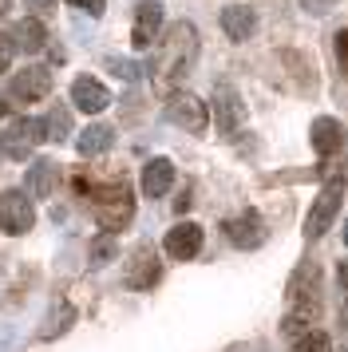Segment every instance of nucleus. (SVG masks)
I'll return each mask as SVG.
<instances>
[{"label": "nucleus", "instance_id": "1", "mask_svg": "<svg viewBox=\"0 0 348 352\" xmlns=\"http://www.w3.org/2000/svg\"><path fill=\"white\" fill-rule=\"evenodd\" d=\"M198 60V32L190 20H178L166 28V36L158 40V56H155V80L162 87H171L174 80H182Z\"/></svg>", "mask_w": 348, "mask_h": 352}, {"label": "nucleus", "instance_id": "2", "mask_svg": "<svg viewBox=\"0 0 348 352\" xmlns=\"http://www.w3.org/2000/svg\"><path fill=\"white\" fill-rule=\"evenodd\" d=\"M79 194H87L95 202V218L103 222V230H123L131 222V214H135V202H131V190H127V182H107V186H95V182H83L76 178Z\"/></svg>", "mask_w": 348, "mask_h": 352}, {"label": "nucleus", "instance_id": "3", "mask_svg": "<svg viewBox=\"0 0 348 352\" xmlns=\"http://www.w3.org/2000/svg\"><path fill=\"white\" fill-rule=\"evenodd\" d=\"M340 202H345V178H329V186L316 194L313 210L305 218V238H320L332 226V218L340 214Z\"/></svg>", "mask_w": 348, "mask_h": 352}, {"label": "nucleus", "instance_id": "4", "mask_svg": "<svg viewBox=\"0 0 348 352\" xmlns=\"http://www.w3.org/2000/svg\"><path fill=\"white\" fill-rule=\"evenodd\" d=\"M47 139V123L40 119H16L12 127L0 135V151L8 155V159H24L36 151V143H44Z\"/></svg>", "mask_w": 348, "mask_h": 352}, {"label": "nucleus", "instance_id": "5", "mask_svg": "<svg viewBox=\"0 0 348 352\" xmlns=\"http://www.w3.org/2000/svg\"><path fill=\"white\" fill-rule=\"evenodd\" d=\"M166 119L178 123V127H186L190 135H202L210 127V111H206V103L198 96H190V91H174L171 103H166Z\"/></svg>", "mask_w": 348, "mask_h": 352}, {"label": "nucleus", "instance_id": "6", "mask_svg": "<svg viewBox=\"0 0 348 352\" xmlns=\"http://www.w3.org/2000/svg\"><path fill=\"white\" fill-rule=\"evenodd\" d=\"M316 313H320V293H316V285L305 293L301 281L293 277V285H289V313H285V333H301L309 320H316Z\"/></svg>", "mask_w": 348, "mask_h": 352}, {"label": "nucleus", "instance_id": "7", "mask_svg": "<svg viewBox=\"0 0 348 352\" xmlns=\"http://www.w3.org/2000/svg\"><path fill=\"white\" fill-rule=\"evenodd\" d=\"M36 222V210L24 198V190H4L0 194V230L4 234H28Z\"/></svg>", "mask_w": 348, "mask_h": 352}, {"label": "nucleus", "instance_id": "8", "mask_svg": "<svg viewBox=\"0 0 348 352\" xmlns=\"http://www.w3.org/2000/svg\"><path fill=\"white\" fill-rule=\"evenodd\" d=\"M47 91H52V72H47L44 64H28L20 76H12V83H8V96H12L16 103H36V99H44Z\"/></svg>", "mask_w": 348, "mask_h": 352}, {"label": "nucleus", "instance_id": "9", "mask_svg": "<svg viewBox=\"0 0 348 352\" xmlns=\"http://www.w3.org/2000/svg\"><path fill=\"white\" fill-rule=\"evenodd\" d=\"M214 123H218L221 135H237L246 127V103L234 87H218L214 91Z\"/></svg>", "mask_w": 348, "mask_h": 352}, {"label": "nucleus", "instance_id": "10", "mask_svg": "<svg viewBox=\"0 0 348 352\" xmlns=\"http://www.w3.org/2000/svg\"><path fill=\"white\" fill-rule=\"evenodd\" d=\"M158 28H162V4H158V0H142L139 8H135L131 44H135V48H151L158 40Z\"/></svg>", "mask_w": 348, "mask_h": 352}, {"label": "nucleus", "instance_id": "11", "mask_svg": "<svg viewBox=\"0 0 348 352\" xmlns=\"http://www.w3.org/2000/svg\"><path fill=\"white\" fill-rule=\"evenodd\" d=\"M162 277V265H158V257L151 245H139L135 254H131V261H127V285L131 289H151Z\"/></svg>", "mask_w": 348, "mask_h": 352}, {"label": "nucleus", "instance_id": "12", "mask_svg": "<svg viewBox=\"0 0 348 352\" xmlns=\"http://www.w3.org/2000/svg\"><path fill=\"white\" fill-rule=\"evenodd\" d=\"M226 234H230V241H234L237 250H257L265 241V222L257 218V210H246L241 218L226 222Z\"/></svg>", "mask_w": 348, "mask_h": 352}, {"label": "nucleus", "instance_id": "13", "mask_svg": "<svg viewBox=\"0 0 348 352\" xmlns=\"http://www.w3.org/2000/svg\"><path fill=\"white\" fill-rule=\"evenodd\" d=\"M198 250H202V226L182 222L166 234V254L174 261H190V257H198Z\"/></svg>", "mask_w": 348, "mask_h": 352}, {"label": "nucleus", "instance_id": "14", "mask_svg": "<svg viewBox=\"0 0 348 352\" xmlns=\"http://www.w3.org/2000/svg\"><path fill=\"white\" fill-rule=\"evenodd\" d=\"M72 103H76L79 111H87V115H99V111H107V87L99 80H91V76H79L76 83H72Z\"/></svg>", "mask_w": 348, "mask_h": 352}, {"label": "nucleus", "instance_id": "15", "mask_svg": "<svg viewBox=\"0 0 348 352\" xmlns=\"http://www.w3.org/2000/svg\"><path fill=\"white\" fill-rule=\"evenodd\" d=\"M309 139H313V151L316 155H336L340 146H345V127L336 123V119H329V115H320L313 123V131H309Z\"/></svg>", "mask_w": 348, "mask_h": 352}, {"label": "nucleus", "instance_id": "16", "mask_svg": "<svg viewBox=\"0 0 348 352\" xmlns=\"http://www.w3.org/2000/svg\"><path fill=\"white\" fill-rule=\"evenodd\" d=\"M171 186H174V162L171 159H151L146 162V170H142V194L162 198Z\"/></svg>", "mask_w": 348, "mask_h": 352}, {"label": "nucleus", "instance_id": "17", "mask_svg": "<svg viewBox=\"0 0 348 352\" xmlns=\"http://www.w3.org/2000/svg\"><path fill=\"white\" fill-rule=\"evenodd\" d=\"M221 28H226L230 40H246V36H253V28H257V16H253L246 4H230V8L221 12Z\"/></svg>", "mask_w": 348, "mask_h": 352}, {"label": "nucleus", "instance_id": "18", "mask_svg": "<svg viewBox=\"0 0 348 352\" xmlns=\"http://www.w3.org/2000/svg\"><path fill=\"white\" fill-rule=\"evenodd\" d=\"M52 190H56V162L36 159L28 170V194L32 198H52Z\"/></svg>", "mask_w": 348, "mask_h": 352}, {"label": "nucleus", "instance_id": "19", "mask_svg": "<svg viewBox=\"0 0 348 352\" xmlns=\"http://www.w3.org/2000/svg\"><path fill=\"white\" fill-rule=\"evenodd\" d=\"M111 143H115V127L95 123V127H87L83 135H79V155H83V159H95V155L111 151Z\"/></svg>", "mask_w": 348, "mask_h": 352}, {"label": "nucleus", "instance_id": "20", "mask_svg": "<svg viewBox=\"0 0 348 352\" xmlns=\"http://www.w3.org/2000/svg\"><path fill=\"white\" fill-rule=\"evenodd\" d=\"M12 40L24 52H40L47 44V32H44V24H40V20H20V24L12 28Z\"/></svg>", "mask_w": 348, "mask_h": 352}, {"label": "nucleus", "instance_id": "21", "mask_svg": "<svg viewBox=\"0 0 348 352\" xmlns=\"http://www.w3.org/2000/svg\"><path fill=\"white\" fill-rule=\"evenodd\" d=\"M72 320H76V309H72V305H60V313H52V317L40 324V336H44V340H52V336H60Z\"/></svg>", "mask_w": 348, "mask_h": 352}, {"label": "nucleus", "instance_id": "22", "mask_svg": "<svg viewBox=\"0 0 348 352\" xmlns=\"http://www.w3.org/2000/svg\"><path fill=\"white\" fill-rule=\"evenodd\" d=\"M289 352H332V340L329 333H316V329H309L305 336H297V344Z\"/></svg>", "mask_w": 348, "mask_h": 352}, {"label": "nucleus", "instance_id": "23", "mask_svg": "<svg viewBox=\"0 0 348 352\" xmlns=\"http://www.w3.org/2000/svg\"><path fill=\"white\" fill-rule=\"evenodd\" d=\"M44 123H47V139H56V143H63V139H67V131H72L67 107H52V115H47Z\"/></svg>", "mask_w": 348, "mask_h": 352}, {"label": "nucleus", "instance_id": "24", "mask_svg": "<svg viewBox=\"0 0 348 352\" xmlns=\"http://www.w3.org/2000/svg\"><path fill=\"white\" fill-rule=\"evenodd\" d=\"M115 254H119V245H115V238H111V230L91 241V265H107Z\"/></svg>", "mask_w": 348, "mask_h": 352}, {"label": "nucleus", "instance_id": "25", "mask_svg": "<svg viewBox=\"0 0 348 352\" xmlns=\"http://www.w3.org/2000/svg\"><path fill=\"white\" fill-rule=\"evenodd\" d=\"M107 67L115 72V76H123V80H139V67H135V60H107Z\"/></svg>", "mask_w": 348, "mask_h": 352}, {"label": "nucleus", "instance_id": "26", "mask_svg": "<svg viewBox=\"0 0 348 352\" xmlns=\"http://www.w3.org/2000/svg\"><path fill=\"white\" fill-rule=\"evenodd\" d=\"M67 4L79 12H91V16H103V8H107V0H67Z\"/></svg>", "mask_w": 348, "mask_h": 352}, {"label": "nucleus", "instance_id": "27", "mask_svg": "<svg viewBox=\"0 0 348 352\" xmlns=\"http://www.w3.org/2000/svg\"><path fill=\"white\" fill-rule=\"evenodd\" d=\"M12 44H16L12 36H8V32H0V72H4V67L12 64Z\"/></svg>", "mask_w": 348, "mask_h": 352}, {"label": "nucleus", "instance_id": "28", "mask_svg": "<svg viewBox=\"0 0 348 352\" xmlns=\"http://www.w3.org/2000/svg\"><path fill=\"white\" fill-rule=\"evenodd\" d=\"M336 60H340V72H348V28L336 32Z\"/></svg>", "mask_w": 348, "mask_h": 352}, {"label": "nucleus", "instance_id": "29", "mask_svg": "<svg viewBox=\"0 0 348 352\" xmlns=\"http://www.w3.org/2000/svg\"><path fill=\"white\" fill-rule=\"evenodd\" d=\"M32 12H40V16H47V12H56V0H28Z\"/></svg>", "mask_w": 348, "mask_h": 352}, {"label": "nucleus", "instance_id": "30", "mask_svg": "<svg viewBox=\"0 0 348 352\" xmlns=\"http://www.w3.org/2000/svg\"><path fill=\"white\" fill-rule=\"evenodd\" d=\"M340 285L348 289V261H345V265H340Z\"/></svg>", "mask_w": 348, "mask_h": 352}, {"label": "nucleus", "instance_id": "31", "mask_svg": "<svg viewBox=\"0 0 348 352\" xmlns=\"http://www.w3.org/2000/svg\"><path fill=\"white\" fill-rule=\"evenodd\" d=\"M8 8H12V0H0V16H4V12H8Z\"/></svg>", "mask_w": 348, "mask_h": 352}, {"label": "nucleus", "instance_id": "32", "mask_svg": "<svg viewBox=\"0 0 348 352\" xmlns=\"http://www.w3.org/2000/svg\"><path fill=\"white\" fill-rule=\"evenodd\" d=\"M345 245H348V222H345Z\"/></svg>", "mask_w": 348, "mask_h": 352}]
</instances>
